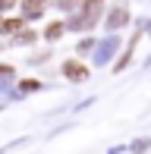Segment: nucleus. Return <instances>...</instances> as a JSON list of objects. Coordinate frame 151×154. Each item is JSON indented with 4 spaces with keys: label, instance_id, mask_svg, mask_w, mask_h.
Segmentation results:
<instances>
[{
    "label": "nucleus",
    "instance_id": "7ed1b4c3",
    "mask_svg": "<svg viewBox=\"0 0 151 154\" xmlns=\"http://www.w3.org/2000/svg\"><path fill=\"white\" fill-rule=\"evenodd\" d=\"M123 22H126V3H120V6L110 13V25H123Z\"/></svg>",
    "mask_w": 151,
    "mask_h": 154
},
{
    "label": "nucleus",
    "instance_id": "39448f33",
    "mask_svg": "<svg viewBox=\"0 0 151 154\" xmlns=\"http://www.w3.org/2000/svg\"><path fill=\"white\" fill-rule=\"evenodd\" d=\"M22 29V19H6L3 22V32H19Z\"/></svg>",
    "mask_w": 151,
    "mask_h": 154
},
{
    "label": "nucleus",
    "instance_id": "423d86ee",
    "mask_svg": "<svg viewBox=\"0 0 151 154\" xmlns=\"http://www.w3.org/2000/svg\"><path fill=\"white\" fill-rule=\"evenodd\" d=\"M32 41H35V32H22V35H19V38H16V44H32Z\"/></svg>",
    "mask_w": 151,
    "mask_h": 154
},
{
    "label": "nucleus",
    "instance_id": "f257e3e1",
    "mask_svg": "<svg viewBox=\"0 0 151 154\" xmlns=\"http://www.w3.org/2000/svg\"><path fill=\"white\" fill-rule=\"evenodd\" d=\"M63 69H66V79H72V82H82V79L88 75V72H85V66H82L79 60H69Z\"/></svg>",
    "mask_w": 151,
    "mask_h": 154
},
{
    "label": "nucleus",
    "instance_id": "20e7f679",
    "mask_svg": "<svg viewBox=\"0 0 151 154\" xmlns=\"http://www.w3.org/2000/svg\"><path fill=\"white\" fill-rule=\"evenodd\" d=\"M63 29H66V25L63 22H51V25H47V29H44V35H47V38H60V35H63Z\"/></svg>",
    "mask_w": 151,
    "mask_h": 154
},
{
    "label": "nucleus",
    "instance_id": "0eeeda50",
    "mask_svg": "<svg viewBox=\"0 0 151 154\" xmlns=\"http://www.w3.org/2000/svg\"><path fill=\"white\" fill-rule=\"evenodd\" d=\"M13 6V0H0V10H10Z\"/></svg>",
    "mask_w": 151,
    "mask_h": 154
},
{
    "label": "nucleus",
    "instance_id": "f03ea898",
    "mask_svg": "<svg viewBox=\"0 0 151 154\" xmlns=\"http://www.w3.org/2000/svg\"><path fill=\"white\" fill-rule=\"evenodd\" d=\"M44 6H47V0H25L22 10H25V16H41V13H44Z\"/></svg>",
    "mask_w": 151,
    "mask_h": 154
}]
</instances>
